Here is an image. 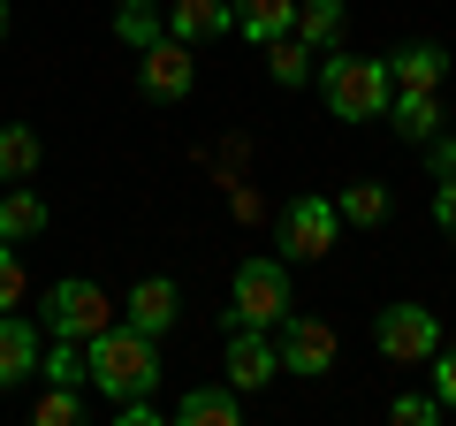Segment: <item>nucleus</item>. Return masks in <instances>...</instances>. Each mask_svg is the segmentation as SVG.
Here are the masks:
<instances>
[{
    "label": "nucleus",
    "mask_w": 456,
    "mask_h": 426,
    "mask_svg": "<svg viewBox=\"0 0 456 426\" xmlns=\"http://www.w3.org/2000/svg\"><path fill=\"white\" fill-rule=\"evenodd\" d=\"M84 373H92V389L107 396V404L152 396L160 389V335L130 328V320H107L99 335H84Z\"/></svg>",
    "instance_id": "nucleus-1"
},
{
    "label": "nucleus",
    "mask_w": 456,
    "mask_h": 426,
    "mask_svg": "<svg viewBox=\"0 0 456 426\" xmlns=\"http://www.w3.org/2000/svg\"><path fill=\"white\" fill-rule=\"evenodd\" d=\"M312 84H320V99H327V115H335V122H380V115H388V99H395L388 61H373V53H342V46L320 53Z\"/></svg>",
    "instance_id": "nucleus-2"
},
{
    "label": "nucleus",
    "mask_w": 456,
    "mask_h": 426,
    "mask_svg": "<svg viewBox=\"0 0 456 426\" xmlns=\"http://www.w3.org/2000/svg\"><path fill=\"white\" fill-rule=\"evenodd\" d=\"M236 328H281V320H289V266L281 259H244L236 266Z\"/></svg>",
    "instance_id": "nucleus-3"
},
{
    "label": "nucleus",
    "mask_w": 456,
    "mask_h": 426,
    "mask_svg": "<svg viewBox=\"0 0 456 426\" xmlns=\"http://www.w3.org/2000/svg\"><path fill=\"white\" fill-rule=\"evenodd\" d=\"M373 350H380L388 365H426V358L441 350V320H434L426 305H388V312L373 320Z\"/></svg>",
    "instance_id": "nucleus-4"
},
{
    "label": "nucleus",
    "mask_w": 456,
    "mask_h": 426,
    "mask_svg": "<svg viewBox=\"0 0 456 426\" xmlns=\"http://www.w3.org/2000/svg\"><path fill=\"white\" fill-rule=\"evenodd\" d=\"M274 236H281L289 259H327L335 236H342V206H335V198H289L281 221H274Z\"/></svg>",
    "instance_id": "nucleus-5"
},
{
    "label": "nucleus",
    "mask_w": 456,
    "mask_h": 426,
    "mask_svg": "<svg viewBox=\"0 0 456 426\" xmlns=\"http://www.w3.org/2000/svg\"><path fill=\"white\" fill-rule=\"evenodd\" d=\"M107 320H114V305H107V290H99V282L69 274V282H53V290H46V335L84 343V335H99Z\"/></svg>",
    "instance_id": "nucleus-6"
},
{
    "label": "nucleus",
    "mask_w": 456,
    "mask_h": 426,
    "mask_svg": "<svg viewBox=\"0 0 456 426\" xmlns=\"http://www.w3.org/2000/svg\"><path fill=\"white\" fill-rule=\"evenodd\" d=\"M191 84H198V53L183 46V38H152V46L137 53V92H145L152 107L191 99Z\"/></svg>",
    "instance_id": "nucleus-7"
},
{
    "label": "nucleus",
    "mask_w": 456,
    "mask_h": 426,
    "mask_svg": "<svg viewBox=\"0 0 456 426\" xmlns=\"http://www.w3.org/2000/svg\"><path fill=\"white\" fill-rule=\"evenodd\" d=\"M274 350H281V373H297V381L335 373V328L312 320V312H289V320H281V328H274Z\"/></svg>",
    "instance_id": "nucleus-8"
},
{
    "label": "nucleus",
    "mask_w": 456,
    "mask_h": 426,
    "mask_svg": "<svg viewBox=\"0 0 456 426\" xmlns=\"http://www.w3.org/2000/svg\"><path fill=\"white\" fill-rule=\"evenodd\" d=\"M281 373V350H274V328H228V389H266Z\"/></svg>",
    "instance_id": "nucleus-9"
},
{
    "label": "nucleus",
    "mask_w": 456,
    "mask_h": 426,
    "mask_svg": "<svg viewBox=\"0 0 456 426\" xmlns=\"http://www.w3.org/2000/svg\"><path fill=\"white\" fill-rule=\"evenodd\" d=\"M175 312H183V290H175L167 274H145L130 297H122V320L145 328V335H167V328H175Z\"/></svg>",
    "instance_id": "nucleus-10"
},
{
    "label": "nucleus",
    "mask_w": 456,
    "mask_h": 426,
    "mask_svg": "<svg viewBox=\"0 0 456 426\" xmlns=\"http://www.w3.org/2000/svg\"><path fill=\"white\" fill-rule=\"evenodd\" d=\"M38 358H46L38 328L23 320V312H0V389H16V381H31V373H38Z\"/></svg>",
    "instance_id": "nucleus-11"
},
{
    "label": "nucleus",
    "mask_w": 456,
    "mask_h": 426,
    "mask_svg": "<svg viewBox=\"0 0 456 426\" xmlns=\"http://www.w3.org/2000/svg\"><path fill=\"white\" fill-rule=\"evenodd\" d=\"M236 31V0H175L167 8V38L198 46V38H228Z\"/></svg>",
    "instance_id": "nucleus-12"
},
{
    "label": "nucleus",
    "mask_w": 456,
    "mask_h": 426,
    "mask_svg": "<svg viewBox=\"0 0 456 426\" xmlns=\"http://www.w3.org/2000/svg\"><path fill=\"white\" fill-rule=\"evenodd\" d=\"M388 77H395V92H441V77H449V53H441L434 38H411V46L388 53Z\"/></svg>",
    "instance_id": "nucleus-13"
},
{
    "label": "nucleus",
    "mask_w": 456,
    "mask_h": 426,
    "mask_svg": "<svg viewBox=\"0 0 456 426\" xmlns=\"http://www.w3.org/2000/svg\"><path fill=\"white\" fill-rule=\"evenodd\" d=\"M46 160V137L31 122H0V183H31Z\"/></svg>",
    "instance_id": "nucleus-14"
},
{
    "label": "nucleus",
    "mask_w": 456,
    "mask_h": 426,
    "mask_svg": "<svg viewBox=\"0 0 456 426\" xmlns=\"http://www.w3.org/2000/svg\"><path fill=\"white\" fill-rule=\"evenodd\" d=\"M388 122L403 145H426V137L441 130V92H395L388 99Z\"/></svg>",
    "instance_id": "nucleus-15"
},
{
    "label": "nucleus",
    "mask_w": 456,
    "mask_h": 426,
    "mask_svg": "<svg viewBox=\"0 0 456 426\" xmlns=\"http://www.w3.org/2000/svg\"><path fill=\"white\" fill-rule=\"evenodd\" d=\"M236 31H244L251 46L289 38V31H297V0H236Z\"/></svg>",
    "instance_id": "nucleus-16"
},
{
    "label": "nucleus",
    "mask_w": 456,
    "mask_h": 426,
    "mask_svg": "<svg viewBox=\"0 0 456 426\" xmlns=\"http://www.w3.org/2000/svg\"><path fill=\"white\" fill-rule=\"evenodd\" d=\"M175 419L183 426H236L244 419V389H191L175 404Z\"/></svg>",
    "instance_id": "nucleus-17"
},
{
    "label": "nucleus",
    "mask_w": 456,
    "mask_h": 426,
    "mask_svg": "<svg viewBox=\"0 0 456 426\" xmlns=\"http://www.w3.org/2000/svg\"><path fill=\"white\" fill-rule=\"evenodd\" d=\"M312 69H320V53L305 46V38H266V77L281 84V92H297V84H312Z\"/></svg>",
    "instance_id": "nucleus-18"
},
{
    "label": "nucleus",
    "mask_w": 456,
    "mask_h": 426,
    "mask_svg": "<svg viewBox=\"0 0 456 426\" xmlns=\"http://www.w3.org/2000/svg\"><path fill=\"white\" fill-rule=\"evenodd\" d=\"M46 236V198L38 191H8L0 198V244H31Z\"/></svg>",
    "instance_id": "nucleus-19"
},
{
    "label": "nucleus",
    "mask_w": 456,
    "mask_h": 426,
    "mask_svg": "<svg viewBox=\"0 0 456 426\" xmlns=\"http://www.w3.org/2000/svg\"><path fill=\"white\" fill-rule=\"evenodd\" d=\"M114 38L145 53L152 38H167V8L160 0H122V8H114Z\"/></svg>",
    "instance_id": "nucleus-20"
},
{
    "label": "nucleus",
    "mask_w": 456,
    "mask_h": 426,
    "mask_svg": "<svg viewBox=\"0 0 456 426\" xmlns=\"http://www.w3.org/2000/svg\"><path fill=\"white\" fill-rule=\"evenodd\" d=\"M297 38L312 53H327L342 38V0H297Z\"/></svg>",
    "instance_id": "nucleus-21"
},
{
    "label": "nucleus",
    "mask_w": 456,
    "mask_h": 426,
    "mask_svg": "<svg viewBox=\"0 0 456 426\" xmlns=\"http://www.w3.org/2000/svg\"><path fill=\"white\" fill-rule=\"evenodd\" d=\"M335 206H342V221H350V229H380V221H388V183L365 176V183H350Z\"/></svg>",
    "instance_id": "nucleus-22"
},
{
    "label": "nucleus",
    "mask_w": 456,
    "mask_h": 426,
    "mask_svg": "<svg viewBox=\"0 0 456 426\" xmlns=\"http://www.w3.org/2000/svg\"><path fill=\"white\" fill-rule=\"evenodd\" d=\"M38 373H46L53 389H84V381H92V373H84V343L53 335V343H46V358H38Z\"/></svg>",
    "instance_id": "nucleus-23"
},
{
    "label": "nucleus",
    "mask_w": 456,
    "mask_h": 426,
    "mask_svg": "<svg viewBox=\"0 0 456 426\" xmlns=\"http://www.w3.org/2000/svg\"><path fill=\"white\" fill-rule=\"evenodd\" d=\"M31 419H38V426H77V419H84V396H77V389H53V381H46V396H38Z\"/></svg>",
    "instance_id": "nucleus-24"
},
{
    "label": "nucleus",
    "mask_w": 456,
    "mask_h": 426,
    "mask_svg": "<svg viewBox=\"0 0 456 426\" xmlns=\"http://www.w3.org/2000/svg\"><path fill=\"white\" fill-rule=\"evenodd\" d=\"M23 297H31V274H23V259H16V244H0V312H16Z\"/></svg>",
    "instance_id": "nucleus-25"
},
{
    "label": "nucleus",
    "mask_w": 456,
    "mask_h": 426,
    "mask_svg": "<svg viewBox=\"0 0 456 426\" xmlns=\"http://www.w3.org/2000/svg\"><path fill=\"white\" fill-rule=\"evenodd\" d=\"M388 419H395V426H434V419H441V396H411V389H403V396L388 404Z\"/></svg>",
    "instance_id": "nucleus-26"
},
{
    "label": "nucleus",
    "mask_w": 456,
    "mask_h": 426,
    "mask_svg": "<svg viewBox=\"0 0 456 426\" xmlns=\"http://www.w3.org/2000/svg\"><path fill=\"white\" fill-rule=\"evenodd\" d=\"M434 396H441V411H456V350H434Z\"/></svg>",
    "instance_id": "nucleus-27"
},
{
    "label": "nucleus",
    "mask_w": 456,
    "mask_h": 426,
    "mask_svg": "<svg viewBox=\"0 0 456 426\" xmlns=\"http://www.w3.org/2000/svg\"><path fill=\"white\" fill-rule=\"evenodd\" d=\"M426 168H434V183H441V176H456V137H449V130L426 137Z\"/></svg>",
    "instance_id": "nucleus-28"
},
{
    "label": "nucleus",
    "mask_w": 456,
    "mask_h": 426,
    "mask_svg": "<svg viewBox=\"0 0 456 426\" xmlns=\"http://www.w3.org/2000/svg\"><path fill=\"white\" fill-rule=\"evenodd\" d=\"M434 221H441V236L456 244V176H441V183H434Z\"/></svg>",
    "instance_id": "nucleus-29"
},
{
    "label": "nucleus",
    "mask_w": 456,
    "mask_h": 426,
    "mask_svg": "<svg viewBox=\"0 0 456 426\" xmlns=\"http://www.w3.org/2000/svg\"><path fill=\"white\" fill-rule=\"evenodd\" d=\"M0 38H8V0H0Z\"/></svg>",
    "instance_id": "nucleus-30"
}]
</instances>
